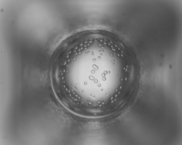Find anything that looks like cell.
Returning <instances> with one entry per match:
<instances>
[{"mask_svg":"<svg viewBox=\"0 0 182 145\" xmlns=\"http://www.w3.org/2000/svg\"><path fill=\"white\" fill-rule=\"evenodd\" d=\"M115 47L104 63L84 66L77 70V75L68 79L69 85L81 97L99 102L109 97L112 84L122 75H129L128 68L117 66L115 58Z\"/></svg>","mask_w":182,"mask_h":145,"instance_id":"1","label":"cell"}]
</instances>
